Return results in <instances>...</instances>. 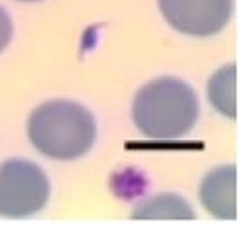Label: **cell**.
<instances>
[{
    "instance_id": "6da1fadb",
    "label": "cell",
    "mask_w": 251,
    "mask_h": 236,
    "mask_svg": "<svg viewBox=\"0 0 251 236\" xmlns=\"http://www.w3.org/2000/svg\"><path fill=\"white\" fill-rule=\"evenodd\" d=\"M137 129L153 140H173L188 135L199 118V98L186 82L164 76L146 84L131 106Z\"/></svg>"
},
{
    "instance_id": "7a4b0ae2",
    "label": "cell",
    "mask_w": 251,
    "mask_h": 236,
    "mask_svg": "<svg viewBox=\"0 0 251 236\" xmlns=\"http://www.w3.org/2000/svg\"><path fill=\"white\" fill-rule=\"evenodd\" d=\"M33 147L53 160H76L93 147L97 122L89 109L71 100H50L27 120Z\"/></svg>"
},
{
    "instance_id": "3957f363",
    "label": "cell",
    "mask_w": 251,
    "mask_h": 236,
    "mask_svg": "<svg viewBox=\"0 0 251 236\" xmlns=\"http://www.w3.org/2000/svg\"><path fill=\"white\" fill-rule=\"evenodd\" d=\"M50 193V180L35 162L11 158L0 165V216H33L46 207Z\"/></svg>"
},
{
    "instance_id": "277c9868",
    "label": "cell",
    "mask_w": 251,
    "mask_h": 236,
    "mask_svg": "<svg viewBox=\"0 0 251 236\" xmlns=\"http://www.w3.org/2000/svg\"><path fill=\"white\" fill-rule=\"evenodd\" d=\"M164 19L189 37H213L233 17V0H158Z\"/></svg>"
},
{
    "instance_id": "5b68a950",
    "label": "cell",
    "mask_w": 251,
    "mask_h": 236,
    "mask_svg": "<svg viewBox=\"0 0 251 236\" xmlns=\"http://www.w3.org/2000/svg\"><path fill=\"white\" fill-rule=\"evenodd\" d=\"M202 205L215 218H237V167L222 165L204 176L199 191Z\"/></svg>"
},
{
    "instance_id": "8992f818",
    "label": "cell",
    "mask_w": 251,
    "mask_h": 236,
    "mask_svg": "<svg viewBox=\"0 0 251 236\" xmlns=\"http://www.w3.org/2000/svg\"><path fill=\"white\" fill-rule=\"evenodd\" d=\"M207 96L213 109L226 118L237 117V66L227 64L219 69L207 84Z\"/></svg>"
},
{
    "instance_id": "52a82bcc",
    "label": "cell",
    "mask_w": 251,
    "mask_h": 236,
    "mask_svg": "<svg viewBox=\"0 0 251 236\" xmlns=\"http://www.w3.org/2000/svg\"><path fill=\"white\" fill-rule=\"evenodd\" d=\"M133 218L137 220H150V218H195L193 209L188 202L176 194H160L157 198H151L140 204L133 211Z\"/></svg>"
},
{
    "instance_id": "ba28073f",
    "label": "cell",
    "mask_w": 251,
    "mask_h": 236,
    "mask_svg": "<svg viewBox=\"0 0 251 236\" xmlns=\"http://www.w3.org/2000/svg\"><path fill=\"white\" fill-rule=\"evenodd\" d=\"M111 186H113V193L119 194L120 198H133L146 191V176L140 171L126 169L113 174Z\"/></svg>"
},
{
    "instance_id": "9c48e42d",
    "label": "cell",
    "mask_w": 251,
    "mask_h": 236,
    "mask_svg": "<svg viewBox=\"0 0 251 236\" xmlns=\"http://www.w3.org/2000/svg\"><path fill=\"white\" fill-rule=\"evenodd\" d=\"M13 37V22L4 7H0V53L6 49Z\"/></svg>"
},
{
    "instance_id": "30bf717a",
    "label": "cell",
    "mask_w": 251,
    "mask_h": 236,
    "mask_svg": "<svg viewBox=\"0 0 251 236\" xmlns=\"http://www.w3.org/2000/svg\"><path fill=\"white\" fill-rule=\"evenodd\" d=\"M20 2H38V0H20Z\"/></svg>"
}]
</instances>
